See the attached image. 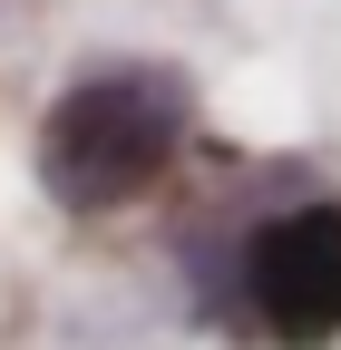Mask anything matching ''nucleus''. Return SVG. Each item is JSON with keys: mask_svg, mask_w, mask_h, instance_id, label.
Here are the masks:
<instances>
[{"mask_svg": "<svg viewBox=\"0 0 341 350\" xmlns=\"http://www.w3.org/2000/svg\"><path fill=\"white\" fill-rule=\"evenodd\" d=\"M195 137V88L166 59H98L39 107V195L59 214H117L156 195Z\"/></svg>", "mask_w": 341, "mask_h": 350, "instance_id": "1", "label": "nucleus"}, {"mask_svg": "<svg viewBox=\"0 0 341 350\" xmlns=\"http://www.w3.org/2000/svg\"><path fill=\"white\" fill-rule=\"evenodd\" d=\"M195 321L244 350H341V195H292L195 262Z\"/></svg>", "mask_w": 341, "mask_h": 350, "instance_id": "2", "label": "nucleus"}]
</instances>
